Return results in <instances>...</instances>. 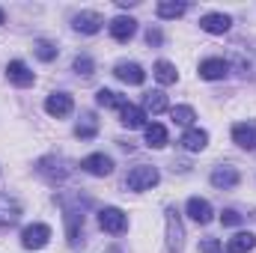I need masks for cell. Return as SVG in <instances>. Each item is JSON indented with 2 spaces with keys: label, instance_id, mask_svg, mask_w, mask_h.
<instances>
[{
  "label": "cell",
  "instance_id": "obj_1",
  "mask_svg": "<svg viewBox=\"0 0 256 253\" xmlns=\"http://www.w3.org/2000/svg\"><path fill=\"white\" fill-rule=\"evenodd\" d=\"M158 179H161V173H158L155 167H149V164H137V167L126 176V188L128 190H149V188L158 185Z\"/></svg>",
  "mask_w": 256,
  "mask_h": 253
},
{
  "label": "cell",
  "instance_id": "obj_2",
  "mask_svg": "<svg viewBox=\"0 0 256 253\" xmlns=\"http://www.w3.org/2000/svg\"><path fill=\"white\" fill-rule=\"evenodd\" d=\"M164 220H167V253H182V248H185V226H182L179 212L170 206Z\"/></svg>",
  "mask_w": 256,
  "mask_h": 253
},
{
  "label": "cell",
  "instance_id": "obj_3",
  "mask_svg": "<svg viewBox=\"0 0 256 253\" xmlns=\"http://www.w3.org/2000/svg\"><path fill=\"white\" fill-rule=\"evenodd\" d=\"M98 226L104 232H110V236H122L128 230V214L122 208H116V206H108V208L98 212Z\"/></svg>",
  "mask_w": 256,
  "mask_h": 253
},
{
  "label": "cell",
  "instance_id": "obj_4",
  "mask_svg": "<svg viewBox=\"0 0 256 253\" xmlns=\"http://www.w3.org/2000/svg\"><path fill=\"white\" fill-rule=\"evenodd\" d=\"M48 242H51V226L48 224H30L21 232V248H27V250H42Z\"/></svg>",
  "mask_w": 256,
  "mask_h": 253
},
{
  "label": "cell",
  "instance_id": "obj_5",
  "mask_svg": "<svg viewBox=\"0 0 256 253\" xmlns=\"http://www.w3.org/2000/svg\"><path fill=\"white\" fill-rule=\"evenodd\" d=\"M80 170L90 173V176H110L114 173V158L104 155V152H92L80 161Z\"/></svg>",
  "mask_w": 256,
  "mask_h": 253
},
{
  "label": "cell",
  "instance_id": "obj_6",
  "mask_svg": "<svg viewBox=\"0 0 256 253\" xmlns=\"http://www.w3.org/2000/svg\"><path fill=\"white\" fill-rule=\"evenodd\" d=\"M230 27H232V18L224 15V12H206V15L200 18V30H206V33H212V36H224Z\"/></svg>",
  "mask_w": 256,
  "mask_h": 253
},
{
  "label": "cell",
  "instance_id": "obj_7",
  "mask_svg": "<svg viewBox=\"0 0 256 253\" xmlns=\"http://www.w3.org/2000/svg\"><path fill=\"white\" fill-rule=\"evenodd\" d=\"M6 78L15 84V86H33V80H36V74L30 72V66L24 63V60H9V66H6Z\"/></svg>",
  "mask_w": 256,
  "mask_h": 253
},
{
  "label": "cell",
  "instance_id": "obj_8",
  "mask_svg": "<svg viewBox=\"0 0 256 253\" xmlns=\"http://www.w3.org/2000/svg\"><path fill=\"white\" fill-rule=\"evenodd\" d=\"M45 110H48L51 116L63 120V116H68V114L74 110V102H72L68 92H51V96L45 98Z\"/></svg>",
  "mask_w": 256,
  "mask_h": 253
},
{
  "label": "cell",
  "instance_id": "obj_9",
  "mask_svg": "<svg viewBox=\"0 0 256 253\" xmlns=\"http://www.w3.org/2000/svg\"><path fill=\"white\" fill-rule=\"evenodd\" d=\"M238 182H242V176H238V170H236V167H230V164H220V167H214V170H212V185H214V188L232 190Z\"/></svg>",
  "mask_w": 256,
  "mask_h": 253
},
{
  "label": "cell",
  "instance_id": "obj_10",
  "mask_svg": "<svg viewBox=\"0 0 256 253\" xmlns=\"http://www.w3.org/2000/svg\"><path fill=\"white\" fill-rule=\"evenodd\" d=\"M102 24H104V18L98 15V12H78L74 18H72V27L78 30V33H86V36H92V33H98L102 30Z\"/></svg>",
  "mask_w": 256,
  "mask_h": 253
},
{
  "label": "cell",
  "instance_id": "obj_11",
  "mask_svg": "<svg viewBox=\"0 0 256 253\" xmlns=\"http://www.w3.org/2000/svg\"><path fill=\"white\" fill-rule=\"evenodd\" d=\"M114 74L122 80V84H131V86H140L146 80V72L140 63H116L114 66Z\"/></svg>",
  "mask_w": 256,
  "mask_h": 253
},
{
  "label": "cell",
  "instance_id": "obj_12",
  "mask_svg": "<svg viewBox=\"0 0 256 253\" xmlns=\"http://www.w3.org/2000/svg\"><path fill=\"white\" fill-rule=\"evenodd\" d=\"M226 72H230V63L220 60V57H208V60L200 63V78L202 80H224Z\"/></svg>",
  "mask_w": 256,
  "mask_h": 253
},
{
  "label": "cell",
  "instance_id": "obj_13",
  "mask_svg": "<svg viewBox=\"0 0 256 253\" xmlns=\"http://www.w3.org/2000/svg\"><path fill=\"white\" fill-rule=\"evenodd\" d=\"M134 33H137V21H134L131 15H116V18L110 21V36H114L116 42H128Z\"/></svg>",
  "mask_w": 256,
  "mask_h": 253
},
{
  "label": "cell",
  "instance_id": "obj_14",
  "mask_svg": "<svg viewBox=\"0 0 256 253\" xmlns=\"http://www.w3.org/2000/svg\"><path fill=\"white\" fill-rule=\"evenodd\" d=\"M179 146H182L185 152H202V149L208 146V134H206L202 128H188V131L179 137Z\"/></svg>",
  "mask_w": 256,
  "mask_h": 253
},
{
  "label": "cell",
  "instance_id": "obj_15",
  "mask_svg": "<svg viewBox=\"0 0 256 253\" xmlns=\"http://www.w3.org/2000/svg\"><path fill=\"white\" fill-rule=\"evenodd\" d=\"M185 208H188L191 220H196V224H202V226H206V224L212 220V214H214V212H212V202H208V200H202V196H191Z\"/></svg>",
  "mask_w": 256,
  "mask_h": 253
},
{
  "label": "cell",
  "instance_id": "obj_16",
  "mask_svg": "<svg viewBox=\"0 0 256 253\" xmlns=\"http://www.w3.org/2000/svg\"><path fill=\"white\" fill-rule=\"evenodd\" d=\"M232 143L242 146V149H248V152H254L256 149V128L248 126V122L232 126Z\"/></svg>",
  "mask_w": 256,
  "mask_h": 253
},
{
  "label": "cell",
  "instance_id": "obj_17",
  "mask_svg": "<svg viewBox=\"0 0 256 253\" xmlns=\"http://www.w3.org/2000/svg\"><path fill=\"white\" fill-rule=\"evenodd\" d=\"M120 122L126 128H146V110L137 108V104H126L120 110Z\"/></svg>",
  "mask_w": 256,
  "mask_h": 253
},
{
  "label": "cell",
  "instance_id": "obj_18",
  "mask_svg": "<svg viewBox=\"0 0 256 253\" xmlns=\"http://www.w3.org/2000/svg\"><path fill=\"white\" fill-rule=\"evenodd\" d=\"M18 218H21V206L15 200H9V196H0V230L12 226Z\"/></svg>",
  "mask_w": 256,
  "mask_h": 253
},
{
  "label": "cell",
  "instance_id": "obj_19",
  "mask_svg": "<svg viewBox=\"0 0 256 253\" xmlns=\"http://www.w3.org/2000/svg\"><path fill=\"white\" fill-rule=\"evenodd\" d=\"M256 248V236L254 232H236L226 242V253H250Z\"/></svg>",
  "mask_w": 256,
  "mask_h": 253
},
{
  "label": "cell",
  "instance_id": "obj_20",
  "mask_svg": "<svg viewBox=\"0 0 256 253\" xmlns=\"http://www.w3.org/2000/svg\"><path fill=\"white\" fill-rule=\"evenodd\" d=\"M143 131H146V146L149 149H164L167 140H170L167 137V128L161 126V122H152V126H146Z\"/></svg>",
  "mask_w": 256,
  "mask_h": 253
},
{
  "label": "cell",
  "instance_id": "obj_21",
  "mask_svg": "<svg viewBox=\"0 0 256 253\" xmlns=\"http://www.w3.org/2000/svg\"><path fill=\"white\" fill-rule=\"evenodd\" d=\"M155 12H158V18H182L188 12V3H182V0H161L155 6Z\"/></svg>",
  "mask_w": 256,
  "mask_h": 253
},
{
  "label": "cell",
  "instance_id": "obj_22",
  "mask_svg": "<svg viewBox=\"0 0 256 253\" xmlns=\"http://www.w3.org/2000/svg\"><path fill=\"white\" fill-rule=\"evenodd\" d=\"M143 110L152 114V116H155V114H164V110H167V96H164L161 90L146 92V96H143Z\"/></svg>",
  "mask_w": 256,
  "mask_h": 253
},
{
  "label": "cell",
  "instance_id": "obj_23",
  "mask_svg": "<svg viewBox=\"0 0 256 253\" xmlns=\"http://www.w3.org/2000/svg\"><path fill=\"white\" fill-rule=\"evenodd\" d=\"M66 232H68V244L80 242V232H84V214L80 212H66Z\"/></svg>",
  "mask_w": 256,
  "mask_h": 253
},
{
  "label": "cell",
  "instance_id": "obj_24",
  "mask_svg": "<svg viewBox=\"0 0 256 253\" xmlns=\"http://www.w3.org/2000/svg\"><path fill=\"white\" fill-rule=\"evenodd\" d=\"M152 74H155V80H158L161 86H170V84H176V78H179L176 66L167 63V60H158V63H155V68H152Z\"/></svg>",
  "mask_w": 256,
  "mask_h": 253
},
{
  "label": "cell",
  "instance_id": "obj_25",
  "mask_svg": "<svg viewBox=\"0 0 256 253\" xmlns=\"http://www.w3.org/2000/svg\"><path fill=\"white\" fill-rule=\"evenodd\" d=\"M96 104H98V108H116V110H122L128 102H126V96H120V92L102 86V90L96 92Z\"/></svg>",
  "mask_w": 256,
  "mask_h": 253
},
{
  "label": "cell",
  "instance_id": "obj_26",
  "mask_svg": "<svg viewBox=\"0 0 256 253\" xmlns=\"http://www.w3.org/2000/svg\"><path fill=\"white\" fill-rule=\"evenodd\" d=\"M170 116H173L176 126H185V128H191L194 120H196L194 108H188V104H176V108H170Z\"/></svg>",
  "mask_w": 256,
  "mask_h": 253
},
{
  "label": "cell",
  "instance_id": "obj_27",
  "mask_svg": "<svg viewBox=\"0 0 256 253\" xmlns=\"http://www.w3.org/2000/svg\"><path fill=\"white\" fill-rule=\"evenodd\" d=\"M96 131H98V122H96V116H92V114H84V120L74 126V134H78L80 140H92V137H96Z\"/></svg>",
  "mask_w": 256,
  "mask_h": 253
},
{
  "label": "cell",
  "instance_id": "obj_28",
  "mask_svg": "<svg viewBox=\"0 0 256 253\" xmlns=\"http://www.w3.org/2000/svg\"><path fill=\"white\" fill-rule=\"evenodd\" d=\"M33 51H36V57H39L42 63L57 60V45H54V42H48V39H39V42L33 45Z\"/></svg>",
  "mask_w": 256,
  "mask_h": 253
},
{
  "label": "cell",
  "instance_id": "obj_29",
  "mask_svg": "<svg viewBox=\"0 0 256 253\" xmlns=\"http://www.w3.org/2000/svg\"><path fill=\"white\" fill-rule=\"evenodd\" d=\"M74 72L80 74V78H92V72H96V63H92V57H86V54H80V57H74Z\"/></svg>",
  "mask_w": 256,
  "mask_h": 253
},
{
  "label": "cell",
  "instance_id": "obj_30",
  "mask_svg": "<svg viewBox=\"0 0 256 253\" xmlns=\"http://www.w3.org/2000/svg\"><path fill=\"white\" fill-rule=\"evenodd\" d=\"M220 224H224V226H238V224H242V214H238L236 208H224V212H220Z\"/></svg>",
  "mask_w": 256,
  "mask_h": 253
},
{
  "label": "cell",
  "instance_id": "obj_31",
  "mask_svg": "<svg viewBox=\"0 0 256 253\" xmlns=\"http://www.w3.org/2000/svg\"><path fill=\"white\" fill-rule=\"evenodd\" d=\"M200 253H224V244H220L218 238H206V242L200 244Z\"/></svg>",
  "mask_w": 256,
  "mask_h": 253
},
{
  "label": "cell",
  "instance_id": "obj_32",
  "mask_svg": "<svg viewBox=\"0 0 256 253\" xmlns=\"http://www.w3.org/2000/svg\"><path fill=\"white\" fill-rule=\"evenodd\" d=\"M146 42H149V45H161V30H158V27H149Z\"/></svg>",
  "mask_w": 256,
  "mask_h": 253
},
{
  "label": "cell",
  "instance_id": "obj_33",
  "mask_svg": "<svg viewBox=\"0 0 256 253\" xmlns=\"http://www.w3.org/2000/svg\"><path fill=\"white\" fill-rule=\"evenodd\" d=\"M3 24H6V12L0 9V27H3Z\"/></svg>",
  "mask_w": 256,
  "mask_h": 253
}]
</instances>
